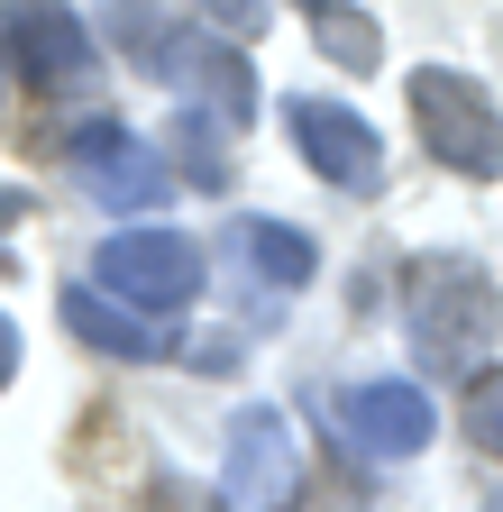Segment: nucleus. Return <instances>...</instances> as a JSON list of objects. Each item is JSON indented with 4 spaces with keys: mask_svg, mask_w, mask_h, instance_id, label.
<instances>
[{
    "mask_svg": "<svg viewBox=\"0 0 503 512\" xmlns=\"http://www.w3.org/2000/svg\"><path fill=\"white\" fill-rule=\"evenodd\" d=\"M330 421L348 430V448H357V458H421V448H430V430H439V412H430V394H421L412 375L348 384V394L330 403Z\"/></svg>",
    "mask_w": 503,
    "mask_h": 512,
    "instance_id": "0eeeda50",
    "label": "nucleus"
},
{
    "mask_svg": "<svg viewBox=\"0 0 503 512\" xmlns=\"http://www.w3.org/2000/svg\"><path fill=\"white\" fill-rule=\"evenodd\" d=\"M412 128L421 147L449 165V174H476V183H503V119L485 101V83H467L458 64H412Z\"/></svg>",
    "mask_w": 503,
    "mask_h": 512,
    "instance_id": "f03ea898",
    "label": "nucleus"
},
{
    "mask_svg": "<svg viewBox=\"0 0 503 512\" xmlns=\"http://www.w3.org/2000/svg\"><path fill=\"white\" fill-rule=\"evenodd\" d=\"M467 439L485 448V458H503V366H485L467 384Z\"/></svg>",
    "mask_w": 503,
    "mask_h": 512,
    "instance_id": "2eb2a0df",
    "label": "nucleus"
},
{
    "mask_svg": "<svg viewBox=\"0 0 503 512\" xmlns=\"http://www.w3.org/2000/svg\"><path fill=\"white\" fill-rule=\"evenodd\" d=\"M485 512H503V494H494V503H485Z\"/></svg>",
    "mask_w": 503,
    "mask_h": 512,
    "instance_id": "a211bd4d",
    "label": "nucleus"
},
{
    "mask_svg": "<svg viewBox=\"0 0 503 512\" xmlns=\"http://www.w3.org/2000/svg\"><path fill=\"white\" fill-rule=\"evenodd\" d=\"M10 375H19V330H10V311H0V394H10Z\"/></svg>",
    "mask_w": 503,
    "mask_h": 512,
    "instance_id": "f3484780",
    "label": "nucleus"
},
{
    "mask_svg": "<svg viewBox=\"0 0 503 512\" xmlns=\"http://www.w3.org/2000/svg\"><path fill=\"white\" fill-rule=\"evenodd\" d=\"M284 128H293L302 165L321 174V183H339V192H375V183H385V147H375V128L357 110L302 92V101H284Z\"/></svg>",
    "mask_w": 503,
    "mask_h": 512,
    "instance_id": "6e6552de",
    "label": "nucleus"
},
{
    "mask_svg": "<svg viewBox=\"0 0 503 512\" xmlns=\"http://www.w3.org/2000/svg\"><path fill=\"white\" fill-rule=\"evenodd\" d=\"M65 165L74 183L92 192L101 211H156L165 202V156L138 138V128H119V119H74V138H65Z\"/></svg>",
    "mask_w": 503,
    "mask_h": 512,
    "instance_id": "39448f33",
    "label": "nucleus"
},
{
    "mask_svg": "<svg viewBox=\"0 0 503 512\" xmlns=\"http://www.w3.org/2000/svg\"><path fill=\"white\" fill-rule=\"evenodd\" d=\"M65 330L92 348V357H129V366H156V357H174V339H165V320H147V311H129L119 293H101V284H65Z\"/></svg>",
    "mask_w": 503,
    "mask_h": 512,
    "instance_id": "1a4fd4ad",
    "label": "nucleus"
},
{
    "mask_svg": "<svg viewBox=\"0 0 503 512\" xmlns=\"http://www.w3.org/2000/svg\"><path fill=\"white\" fill-rule=\"evenodd\" d=\"M110 37L129 46V55L147 64V74H156V83H174V64H183V37H193V28H183V19L165 10V0H119V10H110Z\"/></svg>",
    "mask_w": 503,
    "mask_h": 512,
    "instance_id": "f8f14e48",
    "label": "nucleus"
},
{
    "mask_svg": "<svg viewBox=\"0 0 503 512\" xmlns=\"http://www.w3.org/2000/svg\"><path fill=\"white\" fill-rule=\"evenodd\" d=\"M494 275L476 256H412L403 275V330H412V357L430 375H476V357L494 348Z\"/></svg>",
    "mask_w": 503,
    "mask_h": 512,
    "instance_id": "f257e3e1",
    "label": "nucleus"
},
{
    "mask_svg": "<svg viewBox=\"0 0 503 512\" xmlns=\"http://www.w3.org/2000/svg\"><path fill=\"white\" fill-rule=\"evenodd\" d=\"M311 37H321V55L339 64V74H375V64H385V37H375V19L339 10V0H321V10H311Z\"/></svg>",
    "mask_w": 503,
    "mask_h": 512,
    "instance_id": "ddd939ff",
    "label": "nucleus"
},
{
    "mask_svg": "<svg viewBox=\"0 0 503 512\" xmlns=\"http://www.w3.org/2000/svg\"><path fill=\"white\" fill-rule=\"evenodd\" d=\"M302 494V439L275 403H247L220 448V503L229 512H284Z\"/></svg>",
    "mask_w": 503,
    "mask_h": 512,
    "instance_id": "20e7f679",
    "label": "nucleus"
},
{
    "mask_svg": "<svg viewBox=\"0 0 503 512\" xmlns=\"http://www.w3.org/2000/svg\"><path fill=\"white\" fill-rule=\"evenodd\" d=\"M193 10H202L220 37H257V28H266V0H193Z\"/></svg>",
    "mask_w": 503,
    "mask_h": 512,
    "instance_id": "dca6fc26",
    "label": "nucleus"
},
{
    "mask_svg": "<svg viewBox=\"0 0 503 512\" xmlns=\"http://www.w3.org/2000/svg\"><path fill=\"white\" fill-rule=\"evenodd\" d=\"M311 10H321V0H311Z\"/></svg>",
    "mask_w": 503,
    "mask_h": 512,
    "instance_id": "6ab92c4d",
    "label": "nucleus"
},
{
    "mask_svg": "<svg viewBox=\"0 0 503 512\" xmlns=\"http://www.w3.org/2000/svg\"><path fill=\"white\" fill-rule=\"evenodd\" d=\"M0 46L19 55V74L55 101H74L92 74H101V55H92V28L65 10V0H10L0 10Z\"/></svg>",
    "mask_w": 503,
    "mask_h": 512,
    "instance_id": "423d86ee",
    "label": "nucleus"
},
{
    "mask_svg": "<svg viewBox=\"0 0 503 512\" xmlns=\"http://www.w3.org/2000/svg\"><path fill=\"white\" fill-rule=\"evenodd\" d=\"M238 256H247L275 293H302L311 275H321V247H311L302 229H284V220H238Z\"/></svg>",
    "mask_w": 503,
    "mask_h": 512,
    "instance_id": "9b49d317",
    "label": "nucleus"
},
{
    "mask_svg": "<svg viewBox=\"0 0 503 512\" xmlns=\"http://www.w3.org/2000/svg\"><path fill=\"white\" fill-rule=\"evenodd\" d=\"M92 275L129 302V311L165 320L183 302H202V247L183 238V229H110L101 256H92Z\"/></svg>",
    "mask_w": 503,
    "mask_h": 512,
    "instance_id": "7ed1b4c3",
    "label": "nucleus"
},
{
    "mask_svg": "<svg viewBox=\"0 0 503 512\" xmlns=\"http://www.w3.org/2000/svg\"><path fill=\"white\" fill-rule=\"evenodd\" d=\"M174 83H193L229 128L257 119V83H247V55L238 46H211V37H183V64H174Z\"/></svg>",
    "mask_w": 503,
    "mask_h": 512,
    "instance_id": "9d476101",
    "label": "nucleus"
},
{
    "mask_svg": "<svg viewBox=\"0 0 503 512\" xmlns=\"http://www.w3.org/2000/svg\"><path fill=\"white\" fill-rule=\"evenodd\" d=\"M174 147H183V174H193L202 192H229V156H220V128H211V119L183 110V119H174Z\"/></svg>",
    "mask_w": 503,
    "mask_h": 512,
    "instance_id": "4468645a",
    "label": "nucleus"
}]
</instances>
